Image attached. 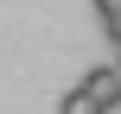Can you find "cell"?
I'll return each instance as SVG.
<instances>
[{
    "mask_svg": "<svg viewBox=\"0 0 121 114\" xmlns=\"http://www.w3.org/2000/svg\"><path fill=\"white\" fill-rule=\"evenodd\" d=\"M77 89H83L96 108H121V70H115V57H108V63H96V70L77 83Z\"/></svg>",
    "mask_w": 121,
    "mask_h": 114,
    "instance_id": "6da1fadb",
    "label": "cell"
},
{
    "mask_svg": "<svg viewBox=\"0 0 121 114\" xmlns=\"http://www.w3.org/2000/svg\"><path fill=\"white\" fill-rule=\"evenodd\" d=\"M57 114H108V108H96V102H89L83 89H70V95L57 102Z\"/></svg>",
    "mask_w": 121,
    "mask_h": 114,
    "instance_id": "7a4b0ae2",
    "label": "cell"
},
{
    "mask_svg": "<svg viewBox=\"0 0 121 114\" xmlns=\"http://www.w3.org/2000/svg\"><path fill=\"white\" fill-rule=\"evenodd\" d=\"M102 32H108V44L121 51V13H108V19H102Z\"/></svg>",
    "mask_w": 121,
    "mask_h": 114,
    "instance_id": "3957f363",
    "label": "cell"
},
{
    "mask_svg": "<svg viewBox=\"0 0 121 114\" xmlns=\"http://www.w3.org/2000/svg\"><path fill=\"white\" fill-rule=\"evenodd\" d=\"M108 13H121V0H96V19H108Z\"/></svg>",
    "mask_w": 121,
    "mask_h": 114,
    "instance_id": "277c9868",
    "label": "cell"
},
{
    "mask_svg": "<svg viewBox=\"0 0 121 114\" xmlns=\"http://www.w3.org/2000/svg\"><path fill=\"white\" fill-rule=\"evenodd\" d=\"M115 70H121V51H115Z\"/></svg>",
    "mask_w": 121,
    "mask_h": 114,
    "instance_id": "5b68a950",
    "label": "cell"
}]
</instances>
